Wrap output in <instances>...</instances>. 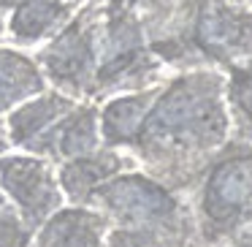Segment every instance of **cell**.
Segmentation results:
<instances>
[{"label": "cell", "mask_w": 252, "mask_h": 247, "mask_svg": "<svg viewBox=\"0 0 252 247\" xmlns=\"http://www.w3.org/2000/svg\"><path fill=\"white\" fill-rule=\"evenodd\" d=\"M192 187L198 247H225L236 231L252 225V144L230 139Z\"/></svg>", "instance_id": "3957f363"}, {"label": "cell", "mask_w": 252, "mask_h": 247, "mask_svg": "<svg viewBox=\"0 0 252 247\" xmlns=\"http://www.w3.org/2000/svg\"><path fill=\"white\" fill-rule=\"evenodd\" d=\"M192 68L252 60V8L244 0H198L187 25Z\"/></svg>", "instance_id": "8992f818"}, {"label": "cell", "mask_w": 252, "mask_h": 247, "mask_svg": "<svg viewBox=\"0 0 252 247\" xmlns=\"http://www.w3.org/2000/svg\"><path fill=\"white\" fill-rule=\"evenodd\" d=\"M76 104H79L76 98L60 93L55 87L44 90V93L28 98L25 104H19L6 117V131H8V139H11V147L38 155V149L44 144V139L49 136V131Z\"/></svg>", "instance_id": "ba28073f"}, {"label": "cell", "mask_w": 252, "mask_h": 247, "mask_svg": "<svg viewBox=\"0 0 252 247\" xmlns=\"http://www.w3.org/2000/svg\"><path fill=\"white\" fill-rule=\"evenodd\" d=\"M111 223L87 204L60 207L35 228L33 247H103Z\"/></svg>", "instance_id": "30bf717a"}, {"label": "cell", "mask_w": 252, "mask_h": 247, "mask_svg": "<svg viewBox=\"0 0 252 247\" xmlns=\"http://www.w3.org/2000/svg\"><path fill=\"white\" fill-rule=\"evenodd\" d=\"M73 14V0H19L8 11L6 30L17 44L35 46L41 41H49Z\"/></svg>", "instance_id": "4fadbf2b"}, {"label": "cell", "mask_w": 252, "mask_h": 247, "mask_svg": "<svg viewBox=\"0 0 252 247\" xmlns=\"http://www.w3.org/2000/svg\"><path fill=\"white\" fill-rule=\"evenodd\" d=\"M35 63L55 90L76 101H93L98 68V0L82 3L49 44L41 46Z\"/></svg>", "instance_id": "5b68a950"}, {"label": "cell", "mask_w": 252, "mask_h": 247, "mask_svg": "<svg viewBox=\"0 0 252 247\" xmlns=\"http://www.w3.org/2000/svg\"><path fill=\"white\" fill-rule=\"evenodd\" d=\"M160 84L144 90H130V93L111 95L106 106L98 111V125H100V141L111 149H130L136 144L141 125L158 98Z\"/></svg>", "instance_id": "8fae6325"}, {"label": "cell", "mask_w": 252, "mask_h": 247, "mask_svg": "<svg viewBox=\"0 0 252 247\" xmlns=\"http://www.w3.org/2000/svg\"><path fill=\"white\" fill-rule=\"evenodd\" d=\"M44 90L46 76L41 73L33 57L11 46H0V114H8L11 109H17L19 104Z\"/></svg>", "instance_id": "5bb4252c"}, {"label": "cell", "mask_w": 252, "mask_h": 247, "mask_svg": "<svg viewBox=\"0 0 252 247\" xmlns=\"http://www.w3.org/2000/svg\"><path fill=\"white\" fill-rule=\"evenodd\" d=\"M33 239H35V231L8 204L0 212V247H33Z\"/></svg>", "instance_id": "2e32d148"}, {"label": "cell", "mask_w": 252, "mask_h": 247, "mask_svg": "<svg viewBox=\"0 0 252 247\" xmlns=\"http://www.w3.org/2000/svg\"><path fill=\"white\" fill-rule=\"evenodd\" d=\"M225 247H252V225H244L241 231H236Z\"/></svg>", "instance_id": "e0dca14e"}, {"label": "cell", "mask_w": 252, "mask_h": 247, "mask_svg": "<svg viewBox=\"0 0 252 247\" xmlns=\"http://www.w3.org/2000/svg\"><path fill=\"white\" fill-rule=\"evenodd\" d=\"M100 125H98V109L93 101L87 104H76L55 128L49 136L44 139L38 155L52 163H63V160L87 155L100 147Z\"/></svg>", "instance_id": "7c38bea8"}, {"label": "cell", "mask_w": 252, "mask_h": 247, "mask_svg": "<svg viewBox=\"0 0 252 247\" xmlns=\"http://www.w3.org/2000/svg\"><path fill=\"white\" fill-rule=\"evenodd\" d=\"M87 207L111 223L103 247H198L192 207L147 171L130 169L103 182Z\"/></svg>", "instance_id": "7a4b0ae2"}, {"label": "cell", "mask_w": 252, "mask_h": 247, "mask_svg": "<svg viewBox=\"0 0 252 247\" xmlns=\"http://www.w3.org/2000/svg\"><path fill=\"white\" fill-rule=\"evenodd\" d=\"M0 190L33 231L65 201L52 160L33 152H6L0 158Z\"/></svg>", "instance_id": "52a82bcc"}, {"label": "cell", "mask_w": 252, "mask_h": 247, "mask_svg": "<svg viewBox=\"0 0 252 247\" xmlns=\"http://www.w3.org/2000/svg\"><path fill=\"white\" fill-rule=\"evenodd\" d=\"M230 117L225 106V73L214 68H187L168 84L141 125L130 155L147 174L171 190H192L203 166L228 144Z\"/></svg>", "instance_id": "6da1fadb"}, {"label": "cell", "mask_w": 252, "mask_h": 247, "mask_svg": "<svg viewBox=\"0 0 252 247\" xmlns=\"http://www.w3.org/2000/svg\"><path fill=\"white\" fill-rule=\"evenodd\" d=\"M225 106L233 141L252 144V60L225 68Z\"/></svg>", "instance_id": "9a60e30c"}, {"label": "cell", "mask_w": 252, "mask_h": 247, "mask_svg": "<svg viewBox=\"0 0 252 247\" xmlns=\"http://www.w3.org/2000/svg\"><path fill=\"white\" fill-rule=\"evenodd\" d=\"M11 149V139H8V131H6V122L0 120V158Z\"/></svg>", "instance_id": "ac0fdd59"}, {"label": "cell", "mask_w": 252, "mask_h": 247, "mask_svg": "<svg viewBox=\"0 0 252 247\" xmlns=\"http://www.w3.org/2000/svg\"><path fill=\"white\" fill-rule=\"evenodd\" d=\"M3 30H6V11L0 8V35H3Z\"/></svg>", "instance_id": "ffe728a7"}, {"label": "cell", "mask_w": 252, "mask_h": 247, "mask_svg": "<svg viewBox=\"0 0 252 247\" xmlns=\"http://www.w3.org/2000/svg\"><path fill=\"white\" fill-rule=\"evenodd\" d=\"M136 169L133 155H122L120 149L98 147L87 155L57 163V182L63 196L71 204H87V198L98 190L103 182L114 179L117 174Z\"/></svg>", "instance_id": "9c48e42d"}, {"label": "cell", "mask_w": 252, "mask_h": 247, "mask_svg": "<svg viewBox=\"0 0 252 247\" xmlns=\"http://www.w3.org/2000/svg\"><path fill=\"white\" fill-rule=\"evenodd\" d=\"M6 207H8V198H6V193L0 190V212H3V209H6Z\"/></svg>", "instance_id": "44dd1931"}, {"label": "cell", "mask_w": 252, "mask_h": 247, "mask_svg": "<svg viewBox=\"0 0 252 247\" xmlns=\"http://www.w3.org/2000/svg\"><path fill=\"white\" fill-rule=\"evenodd\" d=\"M17 3H19V0H0V8H3V11H11Z\"/></svg>", "instance_id": "d6986e66"}, {"label": "cell", "mask_w": 252, "mask_h": 247, "mask_svg": "<svg viewBox=\"0 0 252 247\" xmlns=\"http://www.w3.org/2000/svg\"><path fill=\"white\" fill-rule=\"evenodd\" d=\"M163 63L152 55L138 0H98V68L93 101L158 84Z\"/></svg>", "instance_id": "277c9868"}, {"label": "cell", "mask_w": 252, "mask_h": 247, "mask_svg": "<svg viewBox=\"0 0 252 247\" xmlns=\"http://www.w3.org/2000/svg\"><path fill=\"white\" fill-rule=\"evenodd\" d=\"M73 3H87V0H73Z\"/></svg>", "instance_id": "7402d4cb"}]
</instances>
